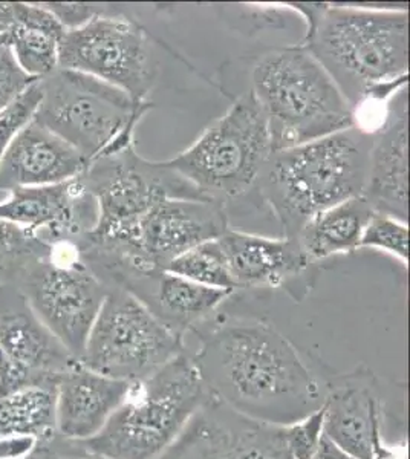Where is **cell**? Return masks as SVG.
<instances>
[{"label": "cell", "instance_id": "9c48e42d", "mask_svg": "<svg viewBox=\"0 0 410 459\" xmlns=\"http://www.w3.org/2000/svg\"><path fill=\"white\" fill-rule=\"evenodd\" d=\"M184 352L182 337L129 292L109 288L80 363L101 376L136 385Z\"/></svg>", "mask_w": 410, "mask_h": 459}, {"label": "cell", "instance_id": "ffe728a7", "mask_svg": "<svg viewBox=\"0 0 410 459\" xmlns=\"http://www.w3.org/2000/svg\"><path fill=\"white\" fill-rule=\"evenodd\" d=\"M234 287L291 288L310 270L312 262L299 240L266 238L227 230L218 238Z\"/></svg>", "mask_w": 410, "mask_h": 459}, {"label": "cell", "instance_id": "2e32d148", "mask_svg": "<svg viewBox=\"0 0 410 459\" xmlns=\"http://www.w3.org/2000/svg\"><path fill=\"white\" fill-rule=\"evenodd\" d=\"M327 386L323 435L355 459H385L375 377L357 371L327 381Z\"/></svg>", "mask_w": 410, "mask_h": 459}, {"label": "cell", "instance_id": "4fadbf2b", "mask_svg": "<svg viewBox=\"0 0 410 459\" xmlns=\"http://www.w3.org/2000/svg\"><path fill=\"white\" fill-rule=\"evenodd\" d=\"M156 459H294L286 428L257 421L208 395L181 435Z\"/></svg>", "mask_w": 410, "mask_h": 459}, {"label": "cell", "instance_id": "ba28073f", "mask_svg": "<svg viewBox=\"0 0 410 459\" xmlns=\"http://www.w3.org/2000/svg\"><path fill=\"white\" fill-rule=\"evenodd\" d=\"M42 99L36 118L91 162L135 144V129L152 109L86 74L58 68L39 80Z\"/></svg>", "mask_w": 410, "mask_h": 459}, {"label": "cell", "instance_id": "603a6c76", "mask_svg": "<svg viewBox=\"0 0 410 459\" xmlns=\"http://www.w3.org/2000/svg\"><path fill=\"white\" fill-rule=\"evenodd\" d=\"M374 213L364 196L346 199L308 221L297 240L312 264L353 253L359 250L364 229Z\"/></svg>", "mask_w": 410, "mask_h": 459}, {"label": "cell", "instance_id": "836d02e7", "mask_svg": "<svg viewBox=\"0 0 410 459\" xmlns=\"http://www.w3.org/2000/svg\"><path fill=\"white\" fill-rule=\"evenodd\" d=\"M14 23V2L0 4V45H6Z\"/></svg>", "mask_w": 410, "mask_h": 459}, {"label": "cell", "instance_id": "44dd1931", "mask_svg": "<svg viewBox=\"0 0 410 459\" xmlns=\"http://www.w3.org/2000/svg\"><path fill=\"white\" fill-rule=\"evenodd\" d=\"M134 385L91 371L78 363L57 383L56 426L63 438H92L129 397Z\"/></svg>", "mask_w": 410, "mask_h": 459}, {"label": "cell", "instance_id": "5bb4252c", "mask_svg": "<svg viewBox=\"0 0 410 459\" xmlns=\"http://www.w3.org/2000/svg\"><path fill=\"white\" fill-rule=\"evenodd\" d=\"M86 265L108 288H118L143 303L166 328L184 339L233 294L203 287L166 270H143L121 262L94 259Z\"/></svg>", "mask_w": 410, "mask_h": 459}, {"label": "cell", "instance_id": "d6986e66", "mask_svg": "<svg viewBox=\"0 0 410 459\" xmlns=\"http://www.w3.org/2000/svg\"><path fill=\"white\" fill-rule=\"evenodd\" d=\"M371 135L363 196L375 212L407 222V88L392 97L385 118Z\"/></svg>", "mask_w": 410, "mask_h": 459}, {"label": "cell", "instance_id": "d4e9b609", "mask_svg": "<svg viewBox=\"0 0 410 459\" xmlns=\"http://www.w3.org/2000/svg\"><path fill=\"white\" fill-rule=\"evenodd\" d=\"M51 250L52 244L34 230L0 220V285H16L26 270Z\"/></svg>", "mask_w": 410, "mask_h": 459}, {"label": "cell", "instance_id": "83f0119b", "mask_svg": "<svg viewBox=\"0 0 410 459\" xmlns=\"http://www.w3.org/2000/svg\"><path fill=\"white\" fill-rule=\"evenodd\" d=\"M40 99L42 91L37 80L36 83H32L23 94L6 106L5 109L0 110V160L8 151L11 143L34 120Z\"/></svg>", "mask_w": 410, "mask_h": 459}, {"label": "cell", "instance_id": "e0dca14e", "mask_svg": "<svg viewBox=\"0 0 410 459\" xmlns=\"http://www.w3.org/2000/svg\"><path fill=\"white\" fill-rule=\"evenodd\" d=\"M0 352L22 371L42 380L58 381L80 363L14 285H0Z\"/></svg>", "mask_w": 410, "mask_h": 459}, {"label": "cell", "instance_id": "f1b7e54d", "mask_svg": "<svg viewBox=\"0 0 410 459\" xmlns=\"http://www.w3.org/2000/svg\"><path fill=\"white\" fill-rule=\"evenodd\" d=\"M323 435V407L311 417L286 428V441L294 459H310Z\"/></svg>", "mask_w": 410, "mask_h": 459}, {"label": "cell", "instance_id": "f546056e", "mask_svg": "<svg viewBox=\"0 0 410 459\" xmlns=\"http://www.w3.org/2000/svg\"><path fill=\"white\" fill-rule=\"evenodd\" d=\"M36 82L23 73L10 48L0 45V110L5 109Z\"/></svg>", "mask_w": 410, "mask_h": 459}, {"label": "cell", "instance_id": "7c38bea8", "mask_svg": "<svg viewBox=\"0 0 410 459\" xmlns=\"http://www.w3.org/2000/svg\"><path fill=\"white\" fill-rule=\"evenodd\" d=\"M229 230L227 209L205 199L166 198L155 204L136 225L123 256L80 251L83 261L104 259L143 270H164L186 251L214 240Z\"/></svg>", "mask_w": 410, "mask_h": 459}, {"label": "cell", "instance_id": "5b68a950", "mask_svg": "<svg viewBox=\"0 0 410 459\" xmlns=\"http://www.w3.org/2000/svg\"><path fill=\"white\" fill-rule=\"evenodd\" d=\"M207 397L192 357L184 352L134 385L104 428L78 443L104 459L160 458Z\"/></svg>", "mask_w": 410, "mask_h": 459}, {"label": "cell", "instance_id": "7402d4cb", "mask_svg": "<svg viewBox=\"0 0 410 459\" xmlns=\"http://www.w3.org/2000/svg\"><path fill=\"white\" fill-rule=\"evenodd\" d=\"M66 28L45 4L14 2V23L6 47L31 79L42 80L58 66Z\"/></svg>", "mask_w": 410, "mask_h": 459}, {"label": "cell", "instance_id": "1f68e13d", "mask_svg": "<svg viewBox=\"0 0 410 459\" xmlns=\"http://www.w3.org/2000/svg\"><path fill=\"white\" fill-rule=\"evenodd\" d=\"M45 6L66 30L83 25L101 10V5L94 4H45Z\"/></svg>", "mask_w": 410, "mask_h": 459}, {"label": "cell", "instance_id": "6da1fadb", "mask_svg": "<svg viewBox=\"0 0 410 459\" xmlns=\"http://www.w3.org/2000/svg\"><path fill=\"white\" fill-rule=\"evenodd\" d=\"M192 361L208 395L273 426L299 423L327 400V383L296 346L257 320H230L208 331Z\"/></svg>", "mask_w": 410, "mask_h": 459}, {"label": "cell", "instance_id": "4dcf8cb0", "mask_svg": "<svg viewBox=\"0 0 410 459\" xmlns=\"http://www.w3.org/2000/svg\"><path fill=\"white\" fill-rule=\"evenodd\" d=\"M21 459H104L91 454L78 441L56 435L47 441L34 444L31 452Z\"/></svg>", "mask_w": 410, "mask_h": 459}, {"label": "cell", "instance_id": "7a4b0ae2", "mask_svg": "<svg viewBox=\"0 0 410 459\" xmlns=\"http://www.w3.org/2000/svg\"><path fill=\"white\" fill-rule=\"evenodd\" d=\"M308 28L301 45L355 110L386 108L407 88L409 13L394 8L297 5Z\"/></svg>", "mask_w": 410, "mask_h": 459}, {"label": "cell", "instance_id": "30bf717a", "mask_svg": "<svg viewBox=\"0 0 410 459\" xmlns=\"http://www.w3.org/2000/svg\"><path fill=\"white\" fill-rule=\"evenodd\" d=\"M14 287L80 361L109 288L86 265L77 244L54 242L51 253L32 264Z\"/></svg>", "mask_w": 410, "mask_h": 459}, {"label": "cell", "instance_id": "484cf974", "mask_svg": "<svg viewBox=\"0 0 410 459\" xmlns=\"http://www.w3.org/2000/svg\"><path fill=\"white\" fill-rule=\"evenodd\" d=\"M164 270L203 287L236 291L218 239L208 240L192 250L186 251L181 256L173 259Z\"/></svg>", "mask_w": 410, "mask_h": 459}, {"label": "cell", "instance_id": "d6a6232c", "mask_svg": "<svg viewBox=\"0 0 410 459\" xmlns=\"http://www.w3.org/2000/svg\"><path fill=\"white\" fill-rule=\"evenodd\" d=\"M310 459H355L351 455L343 452L331 439L322 435L320 443L317 446L316 452Z\"/></svg>", "mask_w": 410, "mask_h": 459}, {"label": "cell", "instance_id": "4316f807", "mask_svg": "<svg viewBox=\"0 0 410 459\" xmlns=\"http://www.w3.org/2000/svg\"><path fill=\"white\" fill-rule=\"evenodd\" d=\"M360 248H372L398 259L407 266L409 261V227L405 221L375 212L364 229Z\"/></svg>", "mask_w": 410, "mask_h": 459}, {"label": "cell", "instance_id": "8fae6325", "mask_svg": "<svg viewBox=\"0 0 410 459\" xmlns=\"http://www.w3.org/2000/svg\"><path fill=\"white\" fill-rule=\"evenodd\" d=\"M58 66L120 89L135 103L149 101L158 71L144 30L104 5L83 25L66 30Z\"/></svg>", "mask_w": 410, "mask_h": 459}, {"label": "cell", "instance_id": "3957f363", "mask_svg": "<svg viewBox=\"0 0 410 459\" xmlns=\"http://www.w3.org/2000/svg\"><path fill=\"white\" fill-rule=\"evenodd\" d=\"M372 135L353 126L333 135L271 153L257 192L296 239L308 221L346 199L363 196Z\"/></svg>", "mask_w": 410, "mask_h": 459}, {"label": "cell", "instance_id": "cb8c5ba5", "mask_svg": "<svg viewBox=\"0 0 410 459\" xmlns=\"http://www.w3.org/2000/svg\"><path fill=\"white\" fill-rule=\"evenodd\" d=\"M57 386H30L0 395V441L32 438L47 441L57 435Z\"/></svg>", "mask_w": 410, "mask_h": 459}, {"label": "cell", "instance_id": "52a82bcc", "mask_svg": "<svg viewBox=\"0 0 410 459\" xmlns=\"http://www.w3.org/2000/svg\"><path fill=\"white\" fill-rule=\"evenodd\" d=\"M271 153L268 121L249 92L208 126L192 146L164 164L204 199L227 209V204L257 188Z\"/></svg>", "mask_w": 410, "mask_h": 459}, {"label": "cell", "instance_id": "8992f818", "mask_svg": "<svg viewBox=\"0 0 410 459\" xmlns=\"http://www.w3.org/2000/svg\"><path fill=\"white\" fill-rule=\"evenodd\" d=\"M78 179L99 209L94 230L78 248L109 256L127 253L141 218L162 199H204L164 161L141 158L135 144L89 162Z\"/></svg>", "mask_w": 410, "mask_h": 459}, {"label": "cell", "instance_id": "9a60e30c", "mask_svg": "<svg viewBox=\"0 0 410 459\" xmlns=\"http://www.w3.org/2000/svg\"><path fill=\"white\" fill-rule=\"evenodd\" d=\"M0 201V220L34 230L49 244H80L99 218L97 203L80 179L48 187L19 188Z\"/></svg>", "mask_w": 410, "mask_h": 459}, {"label": "cell", "instance_id": "ac0fdd59", "mask_svg": "<svg viewBox=\"0 0 410 459\" xmlns=\"http://www.w3.org/2000/svg\"><path fill=\"white\" fill-rule=\"evenodd\" d=\"M88 164L74 147L34 118L0 160V195L68 183L77 179Z\"/></svg>", "mask_w": 410, "mask_h": 459}, {"label": "cell", "instance_id": "277c9868", "mask_svg": "<svg viewBox=\"0 0 410 459\" xmlns=\"http://www.w3.org/2000/svg\"><path fill=\"white\" fill-rule=\"evenodd\" d=\"M251 94L266 114L273 152L355 126L337 84L303 45L266 54L251 74Z\"/></svg>", "mask_w": 410, "mask_h": 459}]
</instances>
